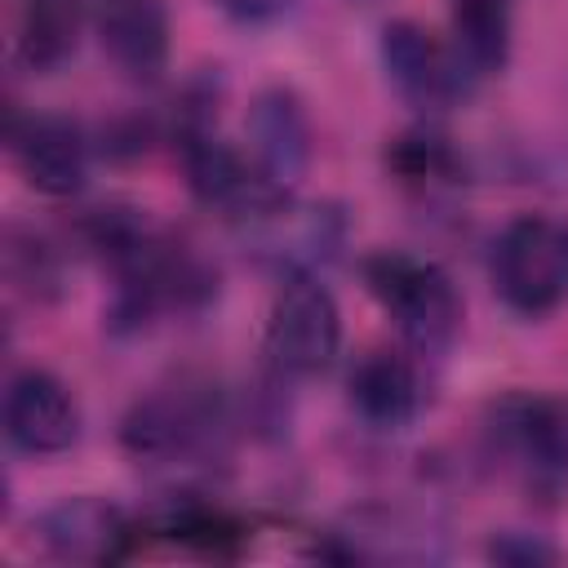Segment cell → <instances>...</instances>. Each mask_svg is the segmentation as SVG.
Wrapping results in <instances>:
<instances>
[{
    "label": "cell",
    "instance_id": "1",
    "mask_svg": "<svg viewBox=\"0 0 568 568\" xmlns=\"http://www.w3.org/2000/svg\"><path fill=\"white\" fill-rule=\"evenodd\" d=\"M84 231L115 275V328H142L164 311H195L217 293V275L138 209H98Z\"/></svg>",
    "mask_w": 568,
    "mask_h": 568
},
{
    "label": "cell",
    "instance_id": "2",
    "mask_svg": "<svg viewBox=\"0 0 568 568\" xmlns=\"http://www.w3.org/2000/svg\"><path fill=\"white\" fill-rule=\"evenodd\" d=\"M364 284L413 351L439 355L453 346L462 328V293L444 266L386 248L364 257Z\"/></svg>",
    "mask_w": 568,
    "mask_h": 568
},
{
    "label": "cell",
    "instance_id": "3",
    "mask_svg": "<svg viewBox=\"0 0 568 568\" xmlns=\"http://www.w3.org/2000/svg\"><path fill=\"white\" fill-rule=\"evenodd\" d=\"M488 271L497 297L515 315L541 320L559 311L568 302V222L550 213H524L506 222Z\"/></svg>",
    "mask_w": 568,
    "mask_h": 568
},
{
    "label": "cell",
    "instance_id": "4",
    "mask_svg": "<svg viewBox=\"0 0 568 568\" xmlns=\"http://www.w3.org/2000/svg\"><path fill=\"white\" fill-rule=\"evenodd\" d=\"M222 430V399L209 382H173L138 399L120 422V444L151 466L186 462L204 453Z\"/></svg>",
    "mask_w": 568,
    "mask_h": 568
},
{
    "label": "cell",
    "instance_id": "5",
    "mask_svg": "<svg viewBox=\"0 0 568 568\" xmlns=\"http://www.w3.org/2000/svg\"><path fill=\"white\" fill-rule=\"evenodd\" d=\"M342 351V311L315 275H293L271 302L266 355L288 377L324 373Z\"/></svg>",
    "mask_w": 568,
    "mask_h": 568
},
{
    "label": "cell",
    "instance_id": "6",
    "mask_svg": "<svg viewBox=\"0 0 568 568\" xmlns=\"http://www.w3.org/2000/svg\"><path fill=\"white\" fill-rule=\"evenodd\" d=\"M488 435L497 453L519 470L528 493L559 497L568 488V404L510 395L493 404Z\"/></svg>",
    "mask_w": 568,
    "mask_h": 568
},
{
    "label": "cell",
    "instance_id": "7",
    "mask_svg": "<svg viewBox=\"0 0 568 568\" xmlns=\"http://www.w3.org/2000/svg\"><path fill=\"white\" fill-rule=\"evenodd\" d=\"M382 67L395 93L417 111H448L470 89V62L457 44H444L422 22H386L382 27Z\"/></svg>",
    "mask_w": 568,
    "mask_h": 568
},
{
    "label": "cell",
    "instance_id": "8",
    "mask_svg": "<svg viewBox=\"0 0 568 568\" xmlns=\"http://www.w3.org/2000/svg\"><path fill=\"white\" fill-rule=\"evenodd\" d=\"M178 160H182L191 195L200 204H209V209H222V213H235V217H253V213H271L284 200L262 178L257 164H248L240 151H231L204 124H186L178 133Z\"/></svg>",
    "mask_w": 568,
    "mask_h": 568
},
{
    "label": "cell",
    "instance_id": "9",
    "mask_svg": "<svg viewBox=\"0 0 568 568\" xmlns=\"http://www.w3.org/2000/svg\"><path fill=\"white\" fill-rule=\"evenodd\" d=\"M4 435L18 453H31V457L67 453L80 435V408L53 373L22 368L9 377V390H4Z\"/></svg>",
    "mask_w": 568,
    "mask_h": 568
},
{
    "label": "cell",
    "instance_id": "10",
    "mask_svg": "<svg viewBox=\"0 0 568 568\" xmlns=\"http://www.w3.org/2000/svg\"><path fill=\"white\" fill-rule=\"evenodd\" d=\"M18 173L36 195L67 200L89 178V142L75 120L67 115H27L9 129Z\"/></svg>",
    "mask_w": 568,
    "mask_h": 568
},
{
    "label": "cell",
    "instance_id": "11",
    "mask_svg": "<svg viewBox=\"0 0 568 568\" xmlns=\"http://www.w3.org/2000/svg\"><path fill=\"white\" fill-rule=\"evenodd\" d=\"M93 31L102 53L129 80H160L169 67V4L164 0H93Z\"/></svg>",
    "mask_w": 568,
    "mask_h": 568
},
{
    "label": "cell",
    "instance_id": "12",
    "mask_svg": "<svg viewBox=\"0 0 568 568\" xmlns=\"http://www.w3.org/2000/svg\"><path fill=\"white\" fill-rule=\"evenodd\" d=\"M248 142L262 178L284 195L311 164V120L293 89H262L248 106Z\"/></svg>",
    "mask_w": 568,
    "mask_h": 568
},
{
    "label": "cell",
    "instance_id": "13",
    "mask_svg": "<svg viewBox=\"0 0 568 568\" xmlns=\"http://www.w3.org/2000/svg\"><path fill=\"white\" fill-rule=\"evenodd\" d=\"M351 404L377 430H404L422 408V377L399 351H368L351 368Z\"/></svg>",
    "mask_w": 568,
    "mask_h": 568
},
{
    "label": "cell",
    "instance_id": "14",
    "mask_svg": "<svg viewBox=\"0 0 568 568\" xmlns=\"http://www.w3.org/2000/svg\"><path fill=\"white\" fill-rule=\"evenodd\" d=\"M40 541L58 559H115L129 528L124 515L102 497H67L36 524Z\"/></svg>",
    "mask_w": 568,
    "mask_h": 568
},
{
    "label": "cell",
    "instance_id": "15",
    "mask_svg": "<svg viewBox=\"0 0 568 568\" xmlns=\"http://www.w3.org/2000/svg\"><path fill=\"white\" fill-rule=\"evenodd\" d=\"M84 0H13V58L18 67L49 75L80 40Z\"/></svg>",
    "mask_w": 568,
    "mask_h": 568
},
{
    "label": "cell",
    "instance_id": "16",
    "mask_svg": "<svg viewBox=\"0 0 568 568\" xmlns=\"http://www.w3.org/2000/svg\"><path fill=\"white\" fill-rule=\"evenodd\" d=\"M453 36L462 58L470 62L475 75L501 71L510 58V22H515V0H448Z\"/></svg>",
    "mask_w": 568,
    "mask_h": 568
},
{
    "label": "cell",
    "instance_id": "17",
    "mask_svg": "<svg viewBox=\"0 0 568 568\" xmlns=\"http://www.w3.org/2000/svg\"><path fill=\"white\" fill-rule=\"evenodd\" d=\"M9 262H27V271H13V275H9L18 288H27L31 297L53 293V284H58V266H53L49 244H40L36 235L22 244V240H18V231H13V235H9Z\"/></svg>",
    "mask_w": 568,
    "mask_h": 568
},
{
    "label": "cell",
    "instance_id": "18",
    "mask_svg": "<svg viewBox=\"0 0 568 568\" xmlns=\"http://www.w3.org/2000/svg\"><path fill=\"white\" fill-rule=\"evenodd\" d=\"M226 18H235V22H271V18H280L293 0H213Z\"/></svg>",
    "mask_w": 568,
    "mask_h": 568
},
{
    "label": "cell",
    "instance_id": "19",
    "mask_svg": "<svg viewBox=\"0 0 568 568\" xmlns=\"http://www.w3.org/2000/svg\"><path fill=\"white\" fill-rule=\"evenodd\" d=\"M493 559H550V546H537V541H510V537H501V541H493Z\"/></svg>",
    "mask_w": 568,
    "mask_h": 568
}]
</instances>
